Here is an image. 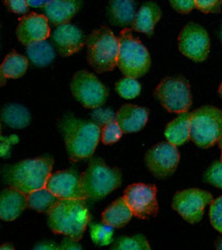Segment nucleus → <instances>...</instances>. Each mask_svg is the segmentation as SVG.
Listing matches in <instances>:
<instances>
[{
	"label": "nucleus",
	"mask_w": 222,
	"mask_h": 250,
	"mask_svg": "<svg viewBox=\"0 0 222 250\" xmlns=\"http://www.w3.org/2000/svg\"><path fill=\"white\" fill-rule=\"evenodd\" d=\"M59 200L60 198L45 187L28 195V207L38 212L48 213Z\"/></svg>",
	"instance_id": "bb28decb"
},
{
	"label": "nucleus",
	"mask_w": 222,
	"mask_h": 250,
	"mask_svg": "<svg viewBox=\"0 0 222 250\" xmlns=\"http://www.w3.org/2000/svg\"><path fill=\"white\" fill-rule=\"evenodd\" d=\"M77 242L78 241H75L71 237L65 238L62 240L61 246L59 247V249H81L82 247Z\"/></svg>",
	"instance_id": "58836bf2"
},
{
	"label": "nucleus",
	"mask_w": 222,
	"mask_h": 250,
	"mask_svg": "<svg viewBox=\"0 0 222 250\" xmlns=\"http://www.w3.org/2000/svg\"><path fill=\"white\" fill-rule=\"evenodd\" d=\"M34 249H59L56 244L52 243H43V244H38Z\"/></svg>",
	"instance_id": "a19ab883"
},
{
	"label": "nucleus",
	"mask_w": 222,
	"mask_h": 250,
	"mask_svg": "<svg viewBox=\"0 0 222 250\" xmlns=\"http://www.w3.org/2000/svg\"><path fill=\"white\" fill-rule=\"evenodd\" d=\"M221 41H222V29H221Z\"/></svg>",
	"instance_id": "49530a36"
},
{
	"label": "nucleus",
	"mask_w": 222,
	"mask_h": 250,
	"mask_svg": "<svg viewBox=\"0 0 222 250\" xmlns=\"http://www.w3.org/2000/svg\"><path fill=\"white\" fill-rule=\"evenodd\" d=\"M116 91L118 95L126 100H131L140 96L141 86L140 82L133 77H124L116 83Z\"/></svg>",
	"instance_id": "c85d7f7f"
},
{
	"label": "nucleus",
	"mask_w": 222,
	"mask_h": 250,
	"mask_svg": "<svg viewBox=\"0 0 222 250\" xmlns=\"http://www.w3.org/2000/svg\"><path fill=\"white\" fill-rule=\"evenodd\" d=\"M123 130L117 121H113L101 128V142L104 145H112L118 142L123 135Z\"/></svg>",
	"instance_id": "7c9ffc66"
},
{
	"label": "nucleus",
	"mask_w": 222,
	"mask_h": 250,
	"mask_svg": "<svg viewBox=\"0 0 222 250\" xmlns=\"http://www.w3.org/2000/svg\"><path fill=\"white\" fill-rule=\"evenodd\" d=\"M136 16L134 0H110L108 17L110 23L117 27L132 25Z\"/></svg>",
	"instance_id": "412c9836"
},
{
	"label": "nucleus",
	"mask_w": 222,
	"mask_h": 250,
	"mask_svg": "<svg viewBox=\"0 0 222 250\" xmlns=\"http://www.w3.org/2000/svg\"><path fill=\"white\" fill-rule=\"evenodd\" d=\"M161 18L162 10L160 6L153 1H149L139 9L131 26L134 31L151 36Z\"/></svg>",
	"instance_id": "aec40b11"
},
{
	"label": "nucleus",
	"mask_w": 222,
	"mask_h": 250,
	"mask_svg": "<svg viewBox=\"0 0 222 250\" xmlns=\"http://www.w3.org/2000/svg\"><path fill=\"white\" fill-rule=\"evenodd\" d=\"M178 48L186 58L195 62L205 61L210 51V37L199 24H186L178 36Z\"/></svg>",
	"instance_id": "ddd939ff"
},
{
	"label": "nucleus",
	"mask_w": 222,
	"mask_h": 250,
	"mask_svg": "<svg viewBox=\"0 0 222 250\" xmlns=\"http://www.w3.org/2000/svg\"><path fill=\"white\" fill-rule=\"evenodd\" d=\"M46 188L60 199H84L80 175L74 170H61L51 173L47 180Z\"/></svg>",
	"instance_id": "4468645a"
},
{
	"label": "nucleus",
	"mask_w": 222,
	"mask_h": 250,
	"mask_svg": "<svg viewBox=\"0 0 222 250\" xmlns=\"http://www.w3.org/2000/svg\"><path fill=\"white\" fill-rule=\"evenodd\" d=\"M120 41L107 27H101L86 38V55L89 65L99 73L117 67Z\"/></svg>",
	"instance_id": "39448f33"
},
{
	"label": "nucleus",
	"mask_w": 222,
	"mask_h": 250,
	"mask_svg": "<svg viewBox=\"0 0 222 250\" xmlns=\"http://www.w3.org/2000/svg\"><path fill=\"white\" fill-rule=\"evenodd\" d=\"M0 249H1V250H4V249H15V247L12 245V244H3L1 247H0Z\"/></svg>",
	"instance_id": "79ce46f5"
},
{
	"label": "nucleus",
	"mask_w": 222,
	"mask_h": 250,
	"mask_svg": "<svg viewBox=\"0 0 222 250\" xmlns=\"http://www.w3.org/2000/svg\"><path fill=\"white\" fill-rule=\"evenodd\" d=\"M209 217L211 225L222 234V196L211 202Z\"/></svg>",
	"instance_id": "2f4dec72"
},
{
	"label": "nucleus",
	"mask_w": 222,
	"mask_h": 250,
	"mask_svg": "<svg viewBox=\"0 0 222 250\" xmlns=\"http://www.w3.org/2000/svg\"><path fill=\"white\" fill-rule=\"evenodd\" d=\"M147 119H149V110L131 104L122 106L116 113V121L125 133L141 130L145 126Z\"/></svg>",
	"instance_id": "a211bd4d"
},
{
	"label": "nucleus",
	"mask_w": 222,
	"mask_h": 250,
	"mask_svg": "<svg viewBox=\"0 0 222 250\" xmlns=\"http://www.w3.org/2000/svg\"><path fill=\"white\" fill-rule=\"evenodd\" d=\"M54 159L49 156L27 159L2 169V178L9 187L27 195L46 187L51 174Z\"/></svg>",
	"instance_id": "7ed1b4c3"
},
{
	"label": "nucleus",
	"mask_w": 222,
	"mask_h": 250,
	"mask_svg": "<svg viewBox=\"0 0 222 250\" xmlns=\"http://www.w3.org/2000/svg\"><path fill=\"white\" fill-rule=\"evenodd\" d=\"M71 92L81 105L88 109L101 107L108 99L109 91L92 73L82 70L74 74L71 80Z\"/></svg>",
	"instance_id": "1a4fd4ad"
},
{
	"label": "nucleus",
	"mask_w": 222,
	"mask_h": 250,
	"mask_svg": "<svg viewBox=\"0 0 222 250\" xmlns=\"http://www.w3.org/2000/svg\"><path fill=\"white\" fill-rule=\"evenodd\" d=\"M52 44L62 57H70L86 45V38L82 30L70 23L57 26L50 35Z\"/></svg>",
	"instance_id": "2eb2a0df"
},
{
	"label": "nucleus",
	"mask_w": 222,
	"mask_h": 250,
	"mask_svg": "<svg viewBox=\"0 0 222 250\" xmlns=\"http://www.w3.org/2000/svg\"><path fill=\"white\" fill-rule=\"evenodd\" d=\"M218 147L220 148V150H221V157H220V161L222 162V137L220 138V140L218 141Z\"/></svg>",
	"instance_id": "c03bdc74"
},
{
	"label": "nucleus",
	"mask_w": 222,
	"mask_h": 250,
	"mask_svg": "<svg viewBox=\"0 0 222 250\" xmlns=\"http://www.w3.org/2000/svg\"><path fill=\"white\" fill-rule=\"evenodd\" d=\"M18 142H19V138L17 135H12V137L9 138L1 137V148H0L1 157L8 158L10 155V151H12V146L14 144H17Z\"/></svg>",
	"instance_id": "4c0bfd02"
},
{
	"label": "nucleus",
	"mask_w": 222,
	"mask_h": 250,
	"mask_svg": "<svg viewBox=\"0 0 222 250\" xmlns=\"http://www.w3.org/2000/svg\"><path fill=\"white\" fill-rule=\"evenodd\" d=\"M16 33L20 42L26 46L36 41L46 40L50 36L48 19L35 13L20 18Z\"/></svg>",
	"instance_id": "dca6fc26"
},
{
	"label": "nucleus",
	"mask_w": 222,
	"mask_h": 250,
	"mask_svg": "<svg viewBox=\"0 0 222 250\" xmlns=\"http://www.w3.org/2000/svg\"><path fill=\"white\" fill-rule=\"evenodd\" d=\"M144 160L153 175L158 179H165L177 169L181 155L175 145L163 142L153 146L146 152Z\"/></svg>",
	"instance_id": "9b49d317"
},
{
	"label": "nucleus",
	"mask_w": 222,
	"mask_h": 250,
	"mask_svg": "<svg viewBox=\"0 0 222 250\" xmlns=\"http://www.w3.org/2000/svg\"><path fill=\"white\" fill-rule=\"evenodd\" d=\"M28 207V195L13 187L6 188L0 195V217L2 221H15Z\"/></svg>",
	"instance_id": "f3484780"
},
{
	"label": "nucleus",
	"mask_w": 222,
	"mask_h": 250,
	"mask_svg": "<svg viewBox=\"0 0 222 250\" xmlns=\"http://www.w3.org/2000/svg\"><path fill=\"white\" fill-rule=\"evenodd\" d=\"M82 0H51L44 7L45 17L50 24L60 26L69 23L81 7Z\"/></svg>",
	"instance_id": "6ab92c4d"
},
{
	"label": "nucleus",
	"mask_w": 222,
	"mask_h": 250,
	"mask_svg": "<svg viewBox=\"0 0 222 250\" xmlns=\"http://www.w3.org/2000/svg\"><path fill=\"white\" fill-rule=\"evenodd\" d=\"M113 249L118 250H150L151 246L144 236L136 235L133 237H121L115 243Z\"/></svg>",
	"instance_id": "c756f323"
},
{
	"label": "nucleus",
	"mask_w": 222,
	"mask_h": 250,
	"mask_svg": "<svg viewBox=\"0 0 222 250\" xmlns=\"http://www.w3.org/2000/svg\"><path fill=\"white\" fill-rule=\"evenodd\" d=\"M154 95L161 105L171 113H184L192 107L190 87L183 77H167L156 87Z\"/></svg>",
	"instance_id": "6e6552de"
},
{
	"label": "nucleus",
	"mask_w": 222,
	"mask_h": 250,
	"mask_svg": "<svg viewBox=\"0 0 222 250\" xmlns=\"http://www.w3.org/2000/svg\"><path fill=\"white\" fill-rule=\"evenodd\" d=\"M120 47L117 67L127 77L140 78L151 68L149 50L139 38L132 36L130 29H123L120 36Z\"/></svg>",
	"instance_id": "423d86ee"
},
{
	"label": "nucleus",
	"mask_w": 222,
	"mask_h": 250,
	"mask_svg": "<svg viewBox=\"0 0 222 250\" xmlns=\"http://www.w3.org/2000/svg\"><path fill=\"white\" fill-rule=\"evenodd\" d=\"M93 122L97 123L101 128L105 125L116 121V114L111 109H95V111L91 114Z\"/></svg>",
	"instance_id": "72a5a7b5"
},
{
	"label": "nucleus",
	"mask_w": 222,
	"mask_h": 250,
	"mask_svg": "<svg viewBox=\"0 0 222 250\" xmlns=\"http://www.w3.org/2000/svg\"><path fill=\"white\" fill-rule=\"evenodd\" d=\"M222 137V110L214 106L201 107L190 113V140L208 149Z\"/></svg>",
	"instance_id": "0eeeda50"
},
{
	"label": "nucleus",
	"mask_w": 222,
	"mask_h": 250,
	"mask_svg": "<svg viewBox=\"0 0 222 250\" xmlns=\"http://www.w3.org/2000/svg\"><path fill=\"white\" fill-rule=\"evenodd\" d=\"M204 180L206 183L213 185L218 189L222 190V162H214L206 170L204 174Z\"/></svg>",
	"instance_id": "473e14b6"
},
{
	"label": "nucleus",
	"mask_w": 222,
	"mask_h": 250,
	"mask_svg": "<svg viewBox=\"0 0 222 250\" xmlns=\"http://www.w3.org/2000/svg\"><path fill=\"white\" fill-rule=\"evenodd\" d=\"M51 0H29V5L33 7H44Z\"/></svg>",
	"instance_id": "ea45409f"
},
{
	"label": "nucleus",
	"mask_w": 222,
	"mask_h": 250,
	"mask_svg": "<svg viewBox=\"0 0 222 250\" xmlns=\"http://www.w3.org/2000/svg\"><path fill=\"white\" fill-rule=\"evenodd\" d=\"M165 137L169 143L182 146L190 140V113H181L165 128Z\"/></svg>",
	"instance_id": "5701e85b"
},
{
	"label": "nucleus",
	"mask_w": 222,
	"mask_h": 250,
	"mask_svg": "<svg viewBox=\"0 0 222 250\" xmlns=\"http://www.w3.org/2000/svg\"><path fill=\"white\" fill-rule=\"evenodd\" d=\"M212 201V194L192 188L174 194L172 208L182 216L185 222L197 224L202 220L205 207Z\"/></svg>",
	"instance_id": "9d476101"
},
{
	"label": "nucleus",
	"mask_w": 222,
	"mask_h": 250,
	"mask_svg": "<svg viewBox=\"0 0 222 250\" xmlns=\"http://www.w3.org/2000/svg\"><path fill=\"white\" fill-rule=\"evenodd\" d=\"M29 66L28 59L22 55H19L16 51H12L3 60L1 67V76L5 78L17 79L22 77Z\"/></svg>",
	"instance_id": "a878e982"
},
{
	"label": "nucleus",
	"mask_w": 222,
	"mask_h": 250,
	"mask_svg": "<svg viewBox=\"0 0 222 250\" xmlns=\"http://www.w3.org/2000/svg\"><path fill=\"white\" fill-rule=\"evenodd\" d=\"M89 221L90 214L84 199H60L47 213L50 230L75 241L81 240Z\"/></svg>",
	"instance_id": "f03ea898"
},
{
	"label": "nucleus",
	"mask_w": 222,
	"mask_h": 250,
	"mask_svg": "<svg viewBox=\"0 0 222 250\" xmlns=\"http://www.w3.org/2000/svg\"><path fill=\"white\" fill-rule=\"evenodd\" d=\"M59 128L69 158L74 162L90 158L101 138V127L97 123L72 115L63 117L59 123Z\"/></svg>",
	"instance_id": "f257e3e1"
},
{
	"label": "nucleus",
	"mask_w": 222,
	"mask_h": 250,
	"mask_svg": "<svg viewBox=\"0 0 222 250\" xmlns=\"http://www.w3.org/2000/svg\"><path fill=\"white\" fill-rule=\"evenodd\" d=\"M218 92H219V96L222 98V83H221L220 86H219V90H218Z\"/></svg>",
	"instance_id": "a18cd8bd"
},
{
	"label": "nucleus",
	"mask_w": 222,
	"mask_h": 250,
	"mask_svg": "<svg viewBox=\"0 0 222 250\" xmlns=\"http://www.w3.org/2000/svg\"><path fill=\"white\" fill-rule=\"evenodd\" d=\"M168 1L179 14H188L196 7L195 0H168Z\"/></svg>",
	"instance_id": "e433bc0d"
},
{
	"label": "nucleus",
	"mask_w": 222,
	"mask_h": 250,
	"mask_svg": "<svg viewBox=\"0 0 222 250\" xmlns=\"http://www.w3.org/2000/svg\"><path fill=\"white\" fill-rule=\"evenodd\" d=\"M114 235V227L108 224H91L90 236L94 244L99 246H107L112 243Z\"/></svg>",
	"instance_id": "cd10ccee"
},
{
	"label": "nucleus",
	"mask_w": 222,
	"mask_h": 250,
	"mask_svg": "<svg viewBox=\"0 0 222 250\" xmlns=\"http://www.w3.org/2000/svg\"><path fill=\"white\" fill-rule=\"evenodd\" d=\"M1 120L9 127L22 129L29 125L31 115L28 109L24 106L19 104H8L2 108Z\"/></svg>",
	"instance_id": "b1692460"
},
{
	"label": "nucleus",
	"mask_w": 222,
	"mask_h": 250,
	"mask_svg": "<svg viewBox=\"0 0 222 250\" xmlns=\"http://www.w3.org/2000/svg\"><path fill=\"white\" fill-rule=\"evenodd\" d=\"M216 248L222 250V237L220 239H218V241L216 243Z\"/></svg>",
	"instance_id": "37998d69"
},
{
	"label": "nucleus",
	"mask_w": 222,
	"mask_h": 250,
	"mask_svg": "<svg viewBox=\"0 0 222 250\" xmlns=\"http://www.w3.org/2000/svg\"><path fill=\"white\" fill-rule=\"evenodd\" d=\"M195 4L204 14H218L221 12L222 0H195Z\"/></svg>",
	"instance_id": "f704fd0d"
},
{
	"label": "nucleus",
	"mask_w": 222,
	"mask_h": 250,
	"mask_svg": "<svg viewBox=\"0 0 222 250\" xmlns=\"http://www.w3.org/2000/svg\"><path fill=\"white\" fill-rule=\"evenodd\" d=\"M133 216V212L126 202L125 198L121 197L115 200L105 210L101 213V220L114 228H122L128 224Z\"/></svg>",
	"instance_id": "4be33fe9"
},
{
	"label": "nucleus",
	"mask_w": 222,
	"mask_h": 250,
	"mask_svg": "<svg viewBox=\"0 0 222 250\" xmlns=\"http://www.w3.org/2000/svg\"><path fill=\"white\" fill-rule=\"evenodd\" d=\"M123 197L136 217L146 220L150 216L158 215L159 204L155 185L132 184L124 190Z\"/></svg>",
	"instance_id": "f8f14e48"
},
{
	"label": "nucleus",
	"mask_w": 222,
	"mask_h": 250,
	"mask_svg": "<svg viewBox=\"0 0 222 250\" xmlns=\"http://www.w3.org/2000/svg\"><path fill=\"white\" fill-rule=\"evenodd\" d=\"M3 3L15 14L23 15L28 12L29 0H3Z\"/></svg>",
	"instance_id": "c9c22d12"
},
{
	"label": "nucleus",
	"mask_w": 222,
	"mask_h": 250,
	"mask_svg": "<svg viewBox=\"0 0 222 250\" xmlns=\"http://www.w3.org/2000/svg\"><path fill=\"white\" fill-rule=\"evenodd\" d=\"M27 55L35 66L45 67L56 58V51L46 40L36 41L27 46Z\"/></svg>",
	"instance_id": "393cba45"
},
{
	"label": "nucleus",
	"mask_w": 222,
	"mask_h": 250,
	"mask_svg": "<svg viewBox=\"0 0 222 250\" xmlns=\"http://www.w3.org/2000/svg\"><path fill=\"white\" fill-rule=\"evenodd\" d=\"M80 181L86 199L98 201L121 186L122 172L97 157L90 159L86 170L80 175Z\"/></svg>",
	"instance_id": "20e7f679"
}]
</instances>
